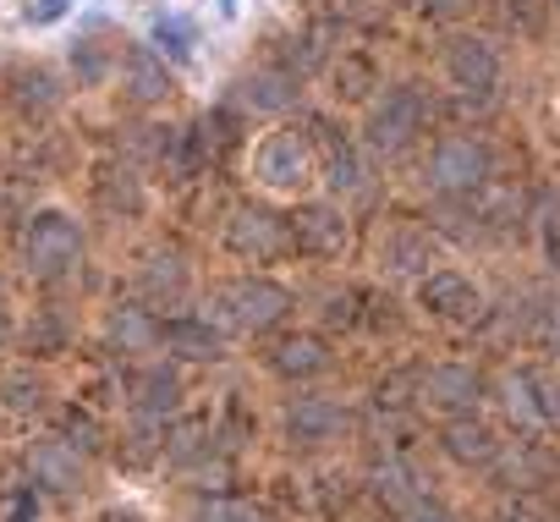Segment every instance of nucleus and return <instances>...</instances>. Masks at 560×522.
Segmentation results:
<instances>
[{
	"label": "nucleus",
	"instance_id": "obj_38",
	"mask_svg": "<svg viewBox=\"0 0 560 522\" xmlns=\"http://www.w3.org/2000/svg\"><path fill=\"white\" fill-rule=\"evenodd\" d=\"M149 456H154V429L143 424V429L127 440V462H149Z\"/></svg>",
	"mask_w": 560,
	"mask_h": 522
},
{
	"label": "nucleus",
	"instance_id": "obj_24",
	"mask_svg": "<svg viewBox=\"0 0 560 522\" xmlns=\"http://www.w3.org/2000/svg\"><path fill=\"white\" fill-rule=\"evenodd\" d=\"M198 522H269V517H264V506H253V500L220 495V500H209V506L198 511Z\"/></svg>",
	"mask_w": 560,
	"mask_h": 522
},
{
	"label": "nucleus",
	"instance_id": "obj_32",
	"mask_svg": "<svg viewBox=\"0 0 560 522\" xmlns=\"http://www.w3.org/2000/svg\"><path fill=\"white\" fill-rule=\"evenodd\" d=\"M505 23H516L522 34H538V23H544V7H538V0H505Z\"/></svg>",
	"mask_w": 560,
	"mask_h": 522
},
{
	"label": "nucleus",
	"instance_id": "obj_1",
	"mask_svg": "<svg viewBox=\"0 0 560 522\" xmlns=\"http://www.w3.org/2000/svg\"><path fill=\"white\" fill-rule=\"evenodd\" d=\"M287 309H292V292L275 281H225L209 292L203 320L220 330H269L287 320Z\"/></svg>",
	"mask_w": 560,
	"mask_h": 522
},
{
	"label": "nucleus",
	"instance_id": "obj_23",
	"mask_svg": "<svg viewBox=\"0 0 560 522\" xmlns=\"http://www.w3.org/2000/svg\"><path fill=\"white\" fill-rule=\"evenodd\" d=\"M374 489H380V500L396 506V511H412V506H418V489H412V473H407V467H385V473L374 478Z\"/></svg>",
	"mask_w": 560,
	"mask_h": 522
},
{
	"label": "nucleus",
	"instance_id": "obj_21",
	"mask_svg": "<svg viewBox=\"0 0 560 522\" xmlns=\"http://www.w3.org/2000/svg\"><path fill=\"white\" fill-rule=\"evenodd\" d=\"M385 258H390L396 270H429L434 247H429V236H418V231H396V236L385 242Z\"/></svg>",
	"mask_w": 560,
	"mask_h": 522
},
{
	"label": "nucleus",
	"instance_id": "obj_22",
	"mask_svg": "<svg viewBox=\"0 0 560 522\" xmlns=\"http://www.w3.org/2000/svg\"><path fill=\"white\" fill-rule=\"evenodd\" d=\"M154 45H160V56H171V61H192V23H182V18H154Z\"/></svg>",
	"mask_w": 560,
	"mask_h": 522
},
{
	"label": "nucleus",
	"instance_id": "obj_19",
	"mask_svg": "<svg viewBox=\"0 0 560 522\" xmlns=\"http://www.w3.org/2000/svg\"><path fill=\"white\" fill-rule=\"evenodd\" d=\"M110 347H121V352H149V347H160L154 314H149V309H116V314H110Z\"/></svg>",
	"mask_w": 560,
	"mask_h": 522
},
{
	"label": "nucleus",
	"instance_id": "obj_11",
	"mask_svg": "<svg viewBox=\"0 0 560 522\" xmlns=\"http://www.w3.org/2000/svg\"><path fill=\"white\" fill-rule=\"evenodd\" d=\"M418 402H429V407H440V413H462V407L478 402V374H472V369H456V363L429 369V374L418 380Z\"/></svg>",
	"mask_w": 560,
	"mask_h": 522
},
{
	"label": "nucleus",
	"instance_id": "obj_31",
	"mask_svg": "<svg viewBox=\"0 0 560 522\" xmlns=\"http://www.w3.org/2000/svg\"><path fill=\"white\" fill-rule=\"evenodd\" d=\"M18 89H23V105H39V111L56 105V78H50V72H23Z\"/></svg>",
	"mask_w": 560,
	"mask_h": 522
},
{
	"label": "nucleus",
	"instance_id": "obj_13",
	"mask_svg": "<svg viewBox=\"0 0 560 522\" xmlns=\"http://www.w3.org/2000/svg\"><path fill=\"white\" fill-rule=\"evenodd\" d=\"M440 445H445V456H451V462H462V467H483V462H494V456H500L494 429H489V424H478V418H456V424H445Z\"/></svg>",
	"mask_w": 560,
	"mask_h": 522
},
{
	"label": "nucleus",
	"instance_id": "obj_6",
	"mask_svg": "<svg viewBox=\"0 0 560 522\" xmlns=\"http://www.w3.org/2000/svg\"><path fill=\"white\" fill-rule=\"evenodd\" d=\"M231 247L242 253V258H275L280 247H287L292 236H287V220H280L275 209H264V204H242L236 214H231Z\"/></svg>",
	"mask_w": 560,
	"mask_h": 522
},
{
	"label": "nucleus",
	"instance_id": "obj_33",
	"mask_svg": "<svg viewBox=\"0 0 560 522\" xmlns=\"http://www.w3.org/2000/svg\"><path fill=\"white\" fill-rule=\"evenodd\" d=\"M61 18H67V0H28V7H23V23L28 28H50Z\"/></svg>",
	"mask_w": 560,
	"mask_h": 522
},
{
	"label": "nucleus",
	"instance_id": "obj_7",
	"mask_svg": "<svg viewBox=\"0 0 560 522\" xmlns=\"http://www.w3.org/2000/svg\"><path fill=\"white\" fill-rule=\"evenodd\" d=\"M287 236L303 247V253H319V258H330V253H341L347 247V214L341 209H330V204H303L292 220H287Z\"/></svg>",
	"mask_w": 560,
	"mask_h": 522
},
{
	"label": "nucleus",
	"instance_id": "obj_27",
	"mask_svg": "<svg viewBox=\"0 0 560 522\" xmlns=\"http://www.w3.org/2000/svg\"><path fill=\"white\" fill-rule=\"evenodd\" d=\"M505 407L522 424H538V396H533V374H511L505 380Z\"/></svg>",
	"mask_w": 560,
	"mask_h": 522
},
{
	"label": "nucleus",
	"instance_id": "obj_10",
	"mask_svg": "<svg viewBox=\"0 0 560 522\" xmlns=\"http://www.w3.org/2000/svg\"><path fill=\"white\" fill-rule=\"evenodd\" d=\"M445 67H451V78H456L462 89H472V94H489V89L500 83V56H494V45H483V39H451Z\"/></svg>",
	"mask_w": 560,
	"mask_h": 522
},
{
	"label": "nucleus",
	"instance_id": "obj_25",
	"mask_svg": "<svg viewBox=\"0 0 560 522\" xmlns=\"http://www.w3.org/2000/svg\"><path fill=\"white\" fill-rule=\"evenodd\" d=\"M0 402H7L12 413H34V407H45V385L28 380V374H12L7 385H0Z\"/></svg>",
	"mask_w": 560,
	"mask_h": 522
},
{
	"label": "nucleus",
	"instance_id": "obj_35",
	"mask_svg": "<svg viewBox=\"0 0 560 522\" xmlns=\"http://www.w3.org/2000/svg\"><path fill=\"white\" fill-rule=\"evenodd\" d=\"M533 396H538V418L560 424V385L555 380H533Z\"/></svg>",
	"mask_w": 560,
	"mask_h": 522
},
{
	"label": "nucleus",
	"instance_id": "obj_16",
	"mask_svg": "<svg viewBox=\"0 0 560 522\" xmlns=\"http://www.w3.org/2000/svg\"><path fill=\"white\" fill-rule=\"evenodd\" d=\"M176 402H182V380L171 374V369H143V374H132V407L154 424V418H165V413H176Z\"/></svg>",
	"mask_w": 560,
	"mask_h": 522
},
{
	"label": "nucleus",
	"instance_id": "obj_41",
	"mask_svg": "<svg viewBox=\"0 0 560 522\" xmlns=\"http://www.w3.org/2000/svg\"><path fill=\"white\" fill-rule=\"evenodd\" d=\"M12 522H39V506H34V500L23 495V500L12 506Z\"/></svg>",
	"mask_w": 560,
	"mask_h": 522
},
{
	"label": "nucleus",
	"instance_id": "obj_20",
	"mask_svg": "<svg viewBox=\"0 0 560 522\" xmlns=\"http://www.w3.org/2000/svg\"><path fill=\"white\" fill-rule=\"evenodd\" d=\"M143 287H149L154 298H182V292H187L182 258H176V253H154V258H149V270H143Z\"/></svg>",
	"mask_w": 560,
	"mask_h": 522
},
{
	"label": "nucleus",
	"instance_id": "obj_29",
	"mask_svg": "<svg viewBox=\"0 0 560 522\" xmlns=\"http://www.w3.org/2000/svg\"><path fill=\"white\" fill-rule=\"evenodd\" d=\"M105 50H100V39H83L78 50H72V72H78V83H100L105 78Z\"/></svg>",
	"mask_w": 560,
	"mask_h": 522
},
{
	"label": "nucleus",
	"instance_id": "obj_36",
	"mask_svg": "<svg viewBox=\"0 0 560 522\" xmlns=\"http://www.w3.org/2000/svg\"><path fill=\"white\" fill-rule=\"evenodd\" d=\"M105 198H110V204H127V209H138V204H143V193H138V182H132L127 171H121V182H110V187H105Z\"/></svg>",
	"mask_w": 560,
	"mask_h": 522
},
{
	"label": "nucleus",
	"instance_id": "obj_17",
	"mask_svg": "<svg viewBox=\"0 0 560 522\" xmlns=\"http://www.w3.org/2000/svg\"><path fill=\"white\" fill-rule=\"evenodd\" d=\"M275 369H280V374H292V380H314V374L330 369V352H325L319 336H292V341H280V347H275Z\"/></svg>",
	"mask_w": 560,
	"mask_h": 522
},
{
	"label": "nucleus",
	"instance_id": "obj_12",
	"mask_svg": "<svg viewBox=\"0 0 560 522\" xmlns=\"http://www.w3.org/2000/svg\"><path fill=\"white\" fill-rule=\"evenodd\" d=\"M287 429H292V440H303V445H325V440H336V434L347 429V413H341L336 402L298 396V402L287 407Z\"/></svg>",
	"mask_w": 560,
	"mask_h": 522
},
{
	"label": "nucleus",
	"instance_id": "obj_37",
	"mask_svg": "<svg viewBox=\"0 0 560 522\" xmlns=\"http://www.w3.org/2000/svg\"><path fill=\"white\" fill-rule=\"evenodd\" d=\"M380 407H407V374H396V380H380V396H374Z\"/></svg>",
	"mask_w": 560,
	"mask_h": 522
},
{
	"label": "nucleus",
	"instance_id": "obj_5",
	"mask_svg": "<svg viewBox=\"0 0 560 522\" xmlns=\"http://www.w3.org/2000/svg\"><path fill=\"white\" fill-rule=\"evenodd\" d=\"M253 171H258L264 187H298V182H308V171H314V149H308L303 132H275V138L258 143Z\"/></svg>",
	"mask_w": 560,
	"mask_h": 522
},
{
	"label": "nucleus",
	"instance_id": "obj_39",
	"mask_svg": "<svg viewBox=\"0 0 560 522\" xmlns=\"http://www.w3.org/2000/svg\"><path fill=\"white\" fill-rule=\"evenodd\" d=\"M472 7V0H423V12L429 18H440V23H451V18H462Z\"/></svg>",
	"mask_w": 560,
	"mask_h": 522
},
{
	"label": "nucleus",
	"instance_id": "obj_26",
	"mask_svg": "<svg viewBox=\"0 0 560 522\" xmlns=\"http://www.w3.org/2000/svg\"><path fill=\"white\" fill-rule=\"evenodd\" d=\"M369 89H374V67L358 61V56H347L341 72H336V94H341V100H363Z\"/></svg>",
	"mask_w": 560,
	"mask_h": 522
},
{
	"label": "nucleus",
	"instance_id": "obj_15",
	"mask_svg": "<svg viewBox=\"0 0 560 522\" xmlns=\"http://www.w3.org/2000/svg\"><path fill=\"white\" fill-rule=\"evenodd\" d=\"M236 100H242L247 111H258V116H280V111H292L298 83H292L287 72H253V78L236 83Z\"/></svg>",
	"mask_w": 560,
	"mask_h": 522
},
{
	"label": "nucleus",
	"instance_id": "obj_42",
	"mask_svg": "<svg viewBox=\"0 0 560 522\" xmlns=\"http://www.w3.org/2000/svg\"><path fill=\"white\" fill-rule=\"evenodd\" d=\"M549 341H555V347H560V309H555V314H549Z\"/></svg>",
	"mask_w": 560,
	"mask_h": 522
},
{
	"label": "nucleus",
	"instance_id": "obj_4",
	"mask_svg": "<svg viewBox=\"0 0 560 522\" xmlns=\"http://www.w3.org/2000/svg\"><path fill=\"white\" fill-rule=\"evenodd\" d=\"M489 149L478 138H445L434 154H429V182L440 193H478L489 182Z\"/></svg>",
	"mask_w": 560,
	"mask_h": 522
},
{
	"label": "nucleus",
	"instance_id": "obj_3",
	"mask_svg": "<svg viewBox=\"0 0 560 522\" xmlns=\"http://www.w3.org/2000/svg\"><path fill=\"white\" fill-rule=\"evenodd\" d=\"M423 116H429V105H423L418 89H390V94L369 111V143H374L380 154H401V149L423 132Z\"/></svg>",
	"mask_w": 560,
	"mask_h": 522
},
{
	"label": "nucleus",
	"instance_id": "obj_8",
	"mask_svg": "<svg viewBox=\"0 0 560 522\" xmlns=\"http://www.w3.org/2000/svg\"><path fill=\"white\" fill-rule=\"evenodd\" d=\"M418 303H423L429 314H440V320H472V314L483 309V292H478L467 276H456V270H434V276H423Z\"/></svg>",
	"mask_w": 560,
	"mask_h": 522
},
{
	"label": "nucleus",
	"instance_id": "obj_9",
	"mask_svg": "<svg viewBox=\"0 0 560 522\" xmlns=\"http://www.w3.org/2000/svg\"><path fill=\"white\" fill-rule=\"evenodd\" d=\"M28 473L39 489H56V495H72L83 484V462H78V445L72 440H39L28 451Z\"/></svg>",
	"mask_w": 560,
	"mask_h": 522
},
{
	"label": "nucleus",
	"instance_id": "obj_2",
	"mask_svg": "<svg viewBox=\"0 0 560 522\" xmlns=\"http://www.w3.org/2000/svg\"><path fill=\"white\" fill-rule=\"evenodd\" d=\"M23 253H28V270H34V276L56 281V276H67V270L78 265L83 236H78V225H72L67 214H56V209H50V214H39V220L28 225Z\"/></svg>",
	"mask_w": 560,
	"mask_h": 522
},
{
	"label": "nucleus",
	"instance_id": "obj_30",
	"mask_svg": "<svg viewBox=\"0 0 560 522\" xmlns=\"http://www.w3.org/2000/svg\"><path fill=\"white\" fill-rule=\"evenodd\" d=\"M203 434H209V418H187V424L171 429V445H165V451H171L176 462H187V456L203 445Z\"/></svg>",
	"mask_w": 560,
	"mask_h": 522
},
{
	"label": "nucleus",
	"instance_id": "obj_28",
	"mask_svg": "<svg viewBox=\"0 0 560 522\" xmlns=\"http://www.w3.org/2000/svg\"><path fill=\"white\" fill-rule=\"evenodd\" d=\"M330 182H336L341 193H358V187H363V160H358L347 143L330 149Z\"/></svg>",
	"mask_w": 560,
	"mask_h": 522
},
{
	"label": "nucleus",
	"instance_id": "obj_40",
	"mask_svg": "<svg viewBox=\"0 0 560 522\" xmlns=\"http://www.w3.org/2000/svg\"><path fill=\"white\" fill-rule=\"evenodd\" d=\"M407 522H456L451 511H440V506H412V517Z\"/></svg>",
	"mask_w": 560,
	"mask_h": 522
},
{
	"label": "nucleus",
	"instance_id": "obj_14",
	"mask_svg": "<svg viewBox=\"0 0 560 522\" xmlns=\"http://www.w3.org/2000/svg\"><path fill=\"white\" fill-rule=\"evenodd\" d=\"M160 341H165V352H176L187 363H214L220 358V330L209 320H171V325H160Z\"/></svg>",
	"mask_w": 560,
	"mask_h": 522
},
{
	"label": "nucleus",
	"instance_id": "obj_34",
	"mask_svg": "<svg viewBox=\"0 0 560 522\" xmlns=\"http://www.w3.org/2000/svg\"><path fill=\"white\" fill-rule=\"evenodd\" d=\"M67 434H72L83 451H100V440H105V434H100V424H94L89 413H78V407L67 413Z\"/></svg>",
	"mask_w": 560,
	"mask_h": 522
},
{
	"label": "nucleus",
	"instance_id": "obj_18",
	"mask_svg": "<svg viewBox=\"0 0 560 522\" xmlns=\"http://www.w3.org/2000/svg\"><path fill=\"white\" fill-rule=\"evenodd\" d=\"M127 89H132V100H165L171 94V72H165V56H154V50H132L127 56Z\"/></svg>",
	"mask_w": 560,
	"mask_h": 522
}]
</instances>
